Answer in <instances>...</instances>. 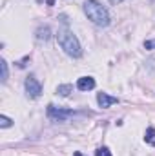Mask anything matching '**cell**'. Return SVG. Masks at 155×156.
Wrapping results in <instances>:
<instances>
[{"label": "cell", "mask_w": 155, "mask_h": 156, "mask_svg": "<svg viewBox=\"0 0 155 156\" xmlns=\"http://www.w3.org/2000/svg\"><path fill=\"white\" fill-rule=\"evenodd\" d=\"M57 40H59V45L64 49L66 55H70V56H73V58H80V56H82L80 42H78V38L70 31V29H59Z\"/></svg>", "instance_id": "7a4b0ae2"}, {"label": "cell", "mask_w": 155, "mask_h": 156, "mask_svg": "<svg viewBox=\"0 0 155 156\" xmlns=\"http://www.w3.org/2000/svg\"><path fill=\"white\" fill-rule=\"evenodd\" d=\"M11 125H13V120H11V118L4 116V115L0 116V127H2V129H7V127H11Z\"/></svg>", "instance_id": "8fae6325"}, {"label": "cell", "mask_w": 155, "mask_h": 156, "mask_svg": "<svg viewBox=\"0 0 155 156\" xmlns=\"http://www.w3.org/2000/svg\"><path fill=\"white\" fill-rule=\"evenodd\" d=\"M71 91H73V85L71 83H64V85H59L57 87V94H60V96H70Z\"/></svg>", "instance_id": "ba28073f"}, {"label": "cell", "mask_w": 155, "mask_h": 156, "mask_svg": "<svg viewBox=\"0 0 155 156\" xmlns=\"http://www.w3.org/2000/svg\"><path fill=\"white\" fill-rule=\"evenodd\" d=\"M82 9H84L86 16L95 26H99V27H108L110 26V22H112L110 13H108V9L100 2H97V0H86L84 5H82Z\"/></svg>", "instance_id": "6da1fadb"}, {"label": "cell", "mask_w": 155, "mask_h": 156, "mask_svg": "<svg viewBox=\"0 0 155 156\" xmlns=\"http://www.w3.org/2000/svg\"><path fill=\"white\" fill-rule=\"evenodd\" d=\"M0 69H2V76H0V80L2 82H7V76H9V71H7V62L2 58L0 60Z\"/></svg>", "instance_id": "30bf717a"}, {"label": "cell", "mask_w": 155, "mask_h": 156, "mask_svg": "<svg viewBox=\"0 0 155 156\" xmlns=\"http://www.w3.org/2000/svg\"><path fill=\"white\" fill-rule=\"evenodd\" d=\"M110 2H112V4H120L122 0H110Z\"/></svg>", "instance_id": "5bb4252c"}, {"label": "cell", "mask_w": 155, "mask_h": 156, "mask_svg": "<svg viewBox=\"0 0 155 156\" xmlns=\"http://www.w3.org/2000/svg\"><path fill=\"white\" fill-rule=\"evenodd\" d=\"M95 156H112V151H110L108 147H99V149L95 151Z\"/></svg>", "instance_id": "7c38bea8"}, {"label": "cell", "mask_w": 155, "mask_h": 156, "mask_svg": "<svg viewBox=\"0 0 155 156\" xmlns=\"http://www.w3.org/2000/svg\"><path fill=\"white\" fill-rule=\"evenodd\" d=\"M24 87H26V94H28L29 98H39L40 94H42V85H40V82L35 76L26 78Z\"/></svg>", "instance_id": "277c9868"}, {"label": "cell", "mask_w": 155, "mask_h": 156, "mask_svg": "<svg viewBox=\"0 0 155 156\" xmlns=\"http://www.w3.org/2000/svg\"><path fill=\"white\" fill-rule=\"evenodd\" d=\"M49 38H51V29L47 26H40L39 29H37V40H40V42L44 40L46 42V40H49Z\"/></svg>", "instance_id": "52a82bcc"}, {"label": "cell", "mask_w": 155, "mask_h": 156, "mask_svg": "<svg viewBox=\"0 0 155 156\" xmlns=\"http://www.w3.org/2000/svg\"><path fill=\"white\" fill-rule=\"evenodd\" d=\"M75 115V111L71 109H62V107H55V105H47V116L53 122H66L68 118H71Z\"/></svg>", "instance_id": "3957f363"}, {"label": "cell", "mask_w": 155, "mask_h": 156, "mask_svg": "<svg viewBox=\"0 0 155 156\" xmlns=\"http://www.w3.org/2000/svg\"><path fill=\"white\" fill-rule=\"evenodd\" d=\"M97 102H99V105H100L102 109H108V107H112L113 104H117L119 100H117L115 96H110L108 93H99V94H97Z\"/></svg>", "instance_id": "5b68a950"}, {"label": "cell", "mask_w": 155, "mask_h": 156, "mask_svg": "<svg viewBox=\"0 0 155 156\" xmlns=\"http://www.w3.org/2000/svg\"><path fill=\"white\" fill-rule=\"evenodd\" d=\"M144 49H146V51H153L155 49V40H146V42H144Z\"/></svg>", "instance_id": "4fadbf2b"}, {"label": "cell", "mask_w": 155, "mask_h": 156, "mask_svg": "<svg viewBox=\"0 0 155 156\" xmlns=\"http://www.w3.org/2000/svg\"><path fill=\"white\" fill-rule=\"evenodd\" d=\"M95 78L91 76H80L77 80V89L78 91H91V89H95Z\"/></svg>", "instance_id": "8992f818"}, {"label": "cell", "mask_w": 155, "mask_h": 156, "mask_svg": "<svg viewBox=\"0 0 155 156\" xmlns=\"http://www.w3.org/2000/svg\"><path fill=\"white\" fill-rule=\"evenodd\" d=\"M144 142H146V144H152V145H155V127H148V129H146Z\"/></svg>", "instance_id": "9c48e42d"}, {"label": "cell", "mask_w": 155, "mask_h": 156, "mask_svg": "<svg viewBox=\"0 0 155 156\" xmlns=\"http://www.w3.org/2000/svg\"><path fill=\"white\" fill-rule=\"evenodd\" d=\"M73 156H84V154H82L80 151H77V153H75V154H73Z\"/></svg>", "instance_id": "9a60e30c"}]
</instances>
